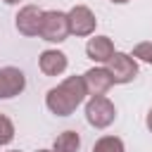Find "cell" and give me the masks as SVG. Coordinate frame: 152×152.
<instances>
[{
    "mask_svg": "<svg viewBox=\"0 0 152 152\" xmlns=\"http://www.w3.org/2000/svg\"><path fill=\"white\" fill-rule=\"evenodd\" d=\"M88 95V88H86V81L83 76H69L66 81H62L57 88L48 90V97H45V104L52 114L57 116H69Z\"/></svg>",
    "mask_w": 152,
    "mask_h": 152,
    "instance_id": "1",
    "label": "cell"
},
{
    "mask_svg": "<svg viewBox=\"0 0 152 152\" xmlns=\"http://www.w3.org/2000/svg\"><path fill=\"white\" fill-rule=\"evenodd\" d=\"M69 17L59 10H48L43 12V21H40V38L50 40V43H62L69 36Z\"/></svg>",
    "mask_w": 152,
    "mask_h": 152,
    "instance_id": "2",
    "label": "cell"
},
{
    "mask_svg": "<svg viewBox=\"0 0 152 152\" xmlns=\"http://www.w3.org/2000/svg\"><path fill=\"white\" fill-rule=\"evenodd\" d=\"M86 119L95 128H107L116 119V109L104 95H93L86 104Z\"/></svg>",
    "mask_w": 152,
    "mask_h": 152,
    "instance_id": "3",
    "label": "cell"
},
{
    "mask_svg": "<svg viewBox=\"0 0 152 152\" xmlns=\"http://www.w3.org/2000/svg\"><path fill=\"white\" fill-rule=\"evenodd\" d=\"M107 71H109L114 83H128V81H133L138 76V64H135V59L131 55L114 52L109 57V62H107Z\"/></svg>",
    "mask_w": 152,
    "mask_h": 152,
    "instance_id": "4",
    "label": "cell"
},
{
    "mask_svg": "<svg viewBox=\"0 0 152 152\" xmlns=\"http://www.w3.org/2000/svg\"><path fill=\"white\" fill-rule=\"evenodd\" d=\"M66 17H69V31H71L74 36H90V33L95 31L97 19H95V14H93L86 5L71 7Z\"/></svg>",
    "mask_w": 152,
    "mask_h": 152,
    "instance_id": "5",
    "label": "cell"
},
{
    "mask_svg": "<svg viewBox=\"0 0 152 152\" xmlns=\"http://www.w3.org/2000/svg\"><path fill=\"white\" fill-rule=\"evenodd\" d=\"M40 21H43V10H38L36 5H26L17 14V31L24 36H38Z\"/></svg>",
    "mask_w": 152,
    "mask_h": 152,
    "instance_id": "6",
    "label": "cell"
},
{
    "mask_svg": "<svg viewBox=\"0 0 152 152\" xmlns=\"http://www.w3.org/2000/svg\"><path fill=\"white\" fill-rule=\"evenodd\" d=\"M24 86H26V78H24V74L19 69H14V66L0 69V100L19 95L24 90Z\"/></svg>",
    "mask_w": 152,
    "mask_h": 152,
    "instance_id": "7",
    "label": "cell"
},
{
    "mask_svg": "<svg viewBox=\"0 0 152 152\" xmlns=\"http://www.w3.org/2000/svg\"><path fill=\"white\" fill-rule=\"evenodd\" d=\"M83 81H86V88L90 95H104L114 83L107 69H88L83 74Z\"/></svg>",
    "mask_w": 152,
    "mask_h": 152,
    "instance_id": "8",
    "label": "cell"
},
{
    "mask_svg": "<svg viewBox=\"0 0 152 152\" xmlns=\"http://www.w3.org/2000/svg\"><path fill=\"white\" fill-rule=\"evenodd\" d=\"M38 66L45 76H59L66 69V55L59 50H45L38 59Z\"/></svg>",
    "mask_w": 152,
    "mask_h": 152,
    "instance_id": "9",
    "label": "cell"
},
{
    "mask_svg": "<svg viewBox=\"0 0 152 152\" xmlns=\"http://www.w3.org/2000/svg\"><path fill=\"white\" fill-rule=\"evenodd\" d=\"M86 55L93 59V62H109V57L114 55V45L107 36H95L88 40L86 45Z\"/></svg>",
    "mask_w": 152,
    "mask_h": 152,
    "instance_id": "10",
    "label": "cell"
},
{
    "mask_svg": "<svg viewBox=\"0 0 152 152\" xmlns=\"http://www.w3.org/2000/svg\"><path fill=\"white\" fill-rule=\"evenodd\" d=\"M78 147H81L78 133H76V131H64V133L57 135L52 150H55V152H78Z\"/></svg>",
    "mask_w": 152,
    "mask_h": 152,
    "instance_id": "11",
    "label": "cell"
},
{
    "mask_svg": "<svg viewBox=\"0 0 152 152\" xmlns=\"http://www.w3.org/2000/svg\"><path fill=\"white\" fill-rule=\"evenodd\" d=\"M93 152H124V142L119 138H114V135H104V138H100L95 142Z\"/></svg>",
    "mask_w": 152,
    "mask_h": 152,
    "instance_id": "12",
    "label": "cell"
},
{
    "mask_svg": "<svg viewBox=\"0 0 152 152\" xmlns=\"http://www.w3.org/2000/svg\"><path fill=\"white\" fill-rule=\"evenodd\" d=\"M12 138H14V126H12V121H10L5 114H0V145L12 142Z\"/></svg>",
    "mask_w": 152,
    "mask_h": 152,
    "instance_id": "13",
    "label": "cell"
},
{
    "mask_svg": "<svg viewBox=\"0 0 152 152\" xmlns=\"http://www.w3.org/2000/svg\"><path fill=\"white\" fill-rule=\"evenodd\" d=\"M133 57L152 64V43H140V45H135V48H133Z\"/></svg>",
    "mask_w": 152,
    "mask_h": 152,
    "instance_id": "14",
    "label": "cell"
},
{
    "mask_svg": "<svg viewBox=\"0 0 152 152\" xmlns=\"http://www.w3.org/2000/svg\"><path fill=\"white\" fill-rule=\"evenodd\" d=\"M147 128L152 131V109H150V114H147Z\"/></svg>",
    "mask_w": 152,
    "mask_h": 152,
    "instance_id": "15",
    "label": "cell"
},
{
    "mask_svg": "<svg viewBox=\"0 0 152 152\" xmlns=\"http://www.w3.org/2000/svg\"><path fill=\"white\" fill-rule=\"evenodd\" d=\"M5 2H7V5H17L19 0H5Z\"/></svg>",
    "mask_w": 152,
    "mask_h": 152,
    "instance_id": "16",
    "label": "cell"
},
{
    "mask_svg": "<svg viewBox=\"0 0 152 152\" xmlns=\"http://www.w3.org/2000/svg\"><path fill=\"white\" fill-rule=\"evenodd\" d=\"M112 2H119V5H121V2H128V0H112Z\"/></svg>",
    "mask_w": 152,
    "mask_h": 152,
    "instance_id": "17",
    "label": "cell"
},
{
    "mask_svg": "<svg viewBox=\"0 0 152 152\" xmlns=\"http://www.w3.org/2000/svg\"><path fill=\"white\" fill-rule=\"evenodd\" d=\"M38 152H55V150H38Z\"/></svg>",
    "mask_w": 152,
    "mask_h": 152,
    "instance_id": "18",
    "label": "cell"
},
{
    "mask_svg": "<svg viewBox=\"0 0 152 152\" xmlns=\"http://www.w3.org/2000/svg\"><path fill=\"white\" fill-rule=\"evenodd\" d=\"M10 152H19V150H10Z\"/></svg>",
    "mask_w": 152,
    "mask_h": 152,
    "instance_id": "19",
    "label": "cell"
}]
</instances>
